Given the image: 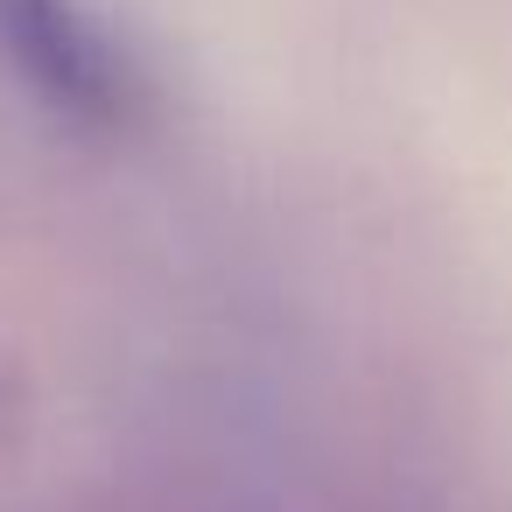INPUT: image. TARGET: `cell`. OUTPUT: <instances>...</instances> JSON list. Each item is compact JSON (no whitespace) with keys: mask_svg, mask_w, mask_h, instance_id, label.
<instances>
[{"mask_svg":"<svg viewBox=\"0 0 512 512\" xmlns=\"http://www.w3.org/2000/svg\"><path fill=\"white\" fill-rule=\"evenodd\" d=\"M0 64L78 127H127L141 113V71L92 0H0Z\"/></svg>","mask_w":512,"mask_h":512,"instance_id":"6da1fadb","label":"cell"}]
</instances>
